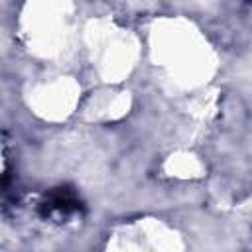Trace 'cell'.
Segmentation results:
<instances>
[{"label":"cell","instance_id":"6da1fadb","mask_svg":"<svg viewBox=\"0 0 252 252\" xmlns=\"http://www.w3.org/2000/svg\"><path fill=\"white\" fill-rule=\"evenodd\" d=\"M77 205L79 203H77L75 195L69 189H59V191H55V193L49 195V199L45 203V211H47V215L53 213V211H57V213H69V211H75Z\"/></svg>","mask_w":252,"mask_h":252}]
</instances>
